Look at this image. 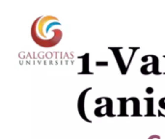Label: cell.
Here are the masks:
<instances>
[{
  "instance_id": "cell-1",
  "label": "cell",
  "mask_w": 165,
  "mask_h": 139,
  "mask_svg": "<svg viewBox=\"0 0 165 139\" xmlns=\"http://www.w3.org/2000/svg\"><path fill=\"white\" fill-rule=\"evenodd\" d=\"M58 18L53 16H43L37 17L31 26V37L33 41L42 47H48L47 36L54 26H60Z\"/></svg>"
},
{
  "instance_id": "cell-2",
  "label": "cell",
  "mask_w": 165,
  "mask_h": 139,
  "mask_svg": "<svg viewBox=\"0 0 165 139\" xmlns=\"http://www.w3.org/2000/svg\"><path fill=\"white\" fill-rule=\"evenodd\" d=\"M92 87H88L86 88L85 90H83L81 93L79 97H78V100H77V111L78 113H79L80 117L84 120V121L88 122V123H92V121L90 119H88L87 115H86V112H85V98L86 95H87V93L89 91H91Z\"/></svg>"
},
{
  "instance_id": "cell-3",
  "label": "cell",
  "mask_w": 165,
  "mask_h": 139,
  "mask_svg": "<svg viewBox=\"0 0 165 139\" xmlns=\"http://www.w3.org/2000/svg\"><path fill=\"white\" fill-rule=\"evenodd\" d=\"M108 49H110L112 52H113V55L116 59V62L118 64V67L120 69V72H121L122 74H126L127 73V67L125 63V60H124L123 55L121 54V50H123V47H108Z\"/></svg>"
},
{
  "instance_id": "cell-4",
  "label": "cell",
  "mask_w": 165,
  "mask_h": 139,
  "mask_svg": "<svg viewBox=\"0 0 165 139\" xmlns=\"http://www.w3.org/2000/svg\"><path fill=\"white\" fill-rule=\"evenodd\" d=\"M89 57L90 55L89 53H85L81 56H78V59H80L82 61V67H81V72L79 73V74H94V73H92L90 71V67H89Z\"/></svg>"
},
{
  "instance_id": "cell-5",
  "label": "cell",
  "mask_w": 165,
  "mask_h": 139,
  "mask_svg": "<svg viewBox=\"0 0 165 139\" xmlns=\"http://www.w3.org/2000/svg\"><path fill=\"white\" fill-rule=\"evenodd\" d=\"M127 100L133 103V112H132L133 117L141 116V114H140V100H139V99H137L136 97H131V98H129V99H127Z\"/></svg>"
},
{
  "instance_id": "cell-6",
  "label": "cell",
  "mask_w": 165,
  "mask_h": 139,
  "mask_svg": "<svg viewBox=\"0 0 165 139\" xmlns=\"http://www.w3.org/2000/svg\"><path fill=\"white\" fill-rule=\"evenodd\" d=\"M150 58H152V63H153V69L152 73L155 74L156 76H159L161 74V72L159 71V59L156 55L153 54H148Z\"/></svg>"
},
{
  "instance_id": "cell-7",
  "label": "cell",
  "mask_w": 165,
  "mask_h": 139,
  "mask_svg": "<svg viewBox=\"0 0 165 139\" xmlns=\"http://www.w3.org/2000/svg\"><path fill=\"white\" fill-rule=\"evenodd\" d=\"M118 100H120V113L119 117H126L127 115V108H126V103H129L127 99L126 98H118Z\"/></svg>"
},
{
  "instance_id": "cell-8",
  "label": "cell",
  "mask_w": 165,
  "mask_h": 139,
  "mask_svg": "<svg viewBox=\"0 0 165 139\" xmlns=\"http://www.w3.org/2000/svg\"><path fill=\"white\" fill-rule=\"evenodd\" d=\"M144 100L147 101V113H146V117H153L155 116V112H153V107H155V101H153V98H144Z\"/></svg>"
},
{
  "instance_id": "cell-9",
  "label": "cell",
  "mask_w": 165,
  "mask_h": 139,
  "mask_svg": "<svg viewBox=\"0 0 165 139\" xmlns=\"http://www.w3.org/2000/svg\"><path fill=\"white\" fill-rule=\"evenodd\" d=\"M102 99L106 101V108H105V115L108 117H114L113 114V100L108 97H102Z\"/></svg>"
},
{
  "instance_id": "cell-10",
  "label": "cell",
  "mask_w": 165,
  "mask_h": 139,
  "mask_svg": "<svg viewBox=\"0 0 165 139\" xmlns=\"http://www.w3.org/2000/svg\"><path fill=\"white\" fill-rule=\"evenodd\" d=\"M150 66H153V63L150 62V63H147V64H144L143 66L140 68V72L142 74H144V76H149L150 74H153L152 71L149 70V67Z\"/></svg>"
},
{
  "instance_id": "cell-11",
  "label": "cell",
  "mask_w": 165,
  "mask_h": 139,
  "mask_svg": "<svg viewBox=\"0 0 165 139\" xmlns=\"http://www.w3.org/2000/svg\"><path fill=\"white\" fill-rule=\"evenodd\" d=\"M158 106L160 107V109L165 110V97L164 98H161V99L158 100Z\"/></svg>"
},
{
  "instance_id": "cell-12",
  "label": "cell",
  "mask_w": 165,
  "mask_h": 139,
  "mask_svg": "<svg viewBox=\"0 0 165 139\" xmlns=\"http://www.w3.org/2000/svg\"><path fill=\"white\" fill-rule=\"evenodd\" d=\"M109 64L107 61H97L96 62V66L97 67H107Z\"/></svg>"
},
{
  "instance_id": "cell-13",
  "label": "cell",
  "mask_w": 165,
  "mask_h": 139,
  "mask_svg": "<svg viewBox=\"0 0 165 139\" xmlns=\"http://www.w3.org/2000/svg\"><path fill=\"white\" fill-rule=\"evenodd\" d=\"M153 92H155V89H153V87H147L146 88V93L147 94H153Z\"/></svg>"
},
{
  "instance_id": "cell-14",
  "label": "cell",
  "mask_w": 165,
  "mask_h": 139,
  "mask_svg": "<svg viewBox=\"0 0 165 139\" xmlns=\"http://www.w3.org/2000/svg\"><path fill=\"white\" fill-rule=\"evenodd\" d=\"M149 58H150L149 55H145V56H143V57L141 58V60H142V62H148Z\"/></svg>"
},
{
  "instance_id": "cell-15",
  "label": "cell",
  "mask_w": 165,
  "mask_h": 139,
  "mask_svg": "<svg viewBox=\"0 0 165 139\" xmlns=\"http://www.w3.org/2000/svg\"><path fill=\"white\" fill-rule=\"evenodd\" d=\"M102 98H97L95 103H96V104H100V103H102Z\"/></svg>"
},
{
  "instance_id": "cell-16",
  "label": "cell",
  "mask_w": 165,
  "mask_h": 139,
  "mask_svg": "<svg viewBox=\"0 0 165 139\" xmlns=\"http://www.w3.org/2000/svg\"><path fill=\"white\" fill-rule=\"evenodd\" d=\"M163 58H165V55H163ZM165 74V73H164Z\"/></svg>"
}]
</instances>
